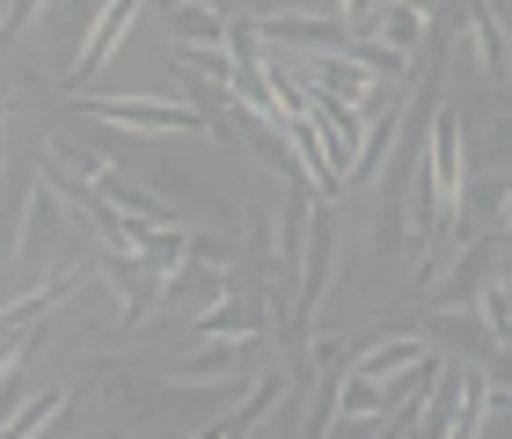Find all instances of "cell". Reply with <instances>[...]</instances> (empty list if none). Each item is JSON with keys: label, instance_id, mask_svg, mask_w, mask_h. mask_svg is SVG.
<instances>
[{"label": "cell", "instance_id": "cell-1", "mask_svg": "<svg viewBox=\"0 0 512 439\" xmlns=\"http://www.w3.org/2000/svg\"><path fill=\"white\" fill-rule=\"evenodd\" d=\"M96 125H132V132H205L198 110L183 103H154V96H118V103H81Z\"/></svg>", "mask_w": 512, "mask_h": 439}, {"label": "cell", "instance_id": "cell-2", "mask_svg": "<svg viewBox=\"0 0 512 439\" xmlns=\"http://www.w3.org/2000/svg\"><path fill=\"white\" fill-rule=\"evenodd\" d=\"M139 8H147V0H103V22H96V37L81 44V66H74L66 81H74V88H81V81H96V74H103V59L118 52V37L132 30V15H139Z\"/></svg>", "mask_w": 512, "mask_h": 439}, {"label": "cell", "instance_id": "cell-3", "mask_svg": "<svg viewBox=\"0 0 512 439\" xmlns=\"http://www.w3.org/2000/svg\"><path fill=\"white\" fill-rule=\"evenodd\" d=\"M169 37L183 52H220V44H235V30H227L205 0H169Z\"/></svg>", "mask_w": 512, "mask_h": 439}, {"label": "cell", "instance_id": "cell-4", "mask_svg": "<svg viewBox=\"0 0 512 439\" xmlns=\"http://www.w3.org/2000/svg\"><path fill=\"white\" fill-rule=\"evenodd\" d=\"M235 366H242V337H213L205 352L176 366V381H235Z\"/></svg>", "mask_w": 512, "mask_h": 439}, {"label": "cell", "instance_id": "cell-5", "mask_svg": "<svg viewBox=\"0 0 512 439\" xmlns=\"http://www.w3.org/2000/svg\"><path fill=\"white\" fill-rule=\"evenodd\" d=\"M374 30H381V44H388V52H403V59H410V44L425 37V8H410V0H388Z\"/></svg>", "mask_w": 512, "mask_h": 439}, {"label": "cell", "instance_id": "cell-6", "mask_svg": "<svg viewBox=\"0 0 512 439\" xmlns=\"http://www.w3.org/2000/svg\"><path fill=\"white\" fill-rule=\"evenodd\" d=\"M286 388H293V374H264V388H256V396H249L242 410H227L220 432H256V418H264V410H271L278 396H286Z\"/></svg>", "mask_w": 512, "mask_h": 439}, {"label": "cell", "instance_id": "cell-7", "mask_svg": "<svg viewBox=\"0 0 512 439\" xmlns=\"http://www.w3.org/2000/svg\"><path fill=\"white\" fill-rule=\"evenodd\" d=\"M256 330H264L256 300H227V315H198V337H256Z\"/></svg>", "mask_w": 512, "mask_h": 439}, {"label": "cell", "instance_id": "cell-8", "mask_svg": "<svg viewBox=\"0 0 512 439\" xmlns=\"http://www.w3.org/2000/svg\"><path fill=\"white\" fill-rule=\"evenodd\" d=\"M417 352H425L417 337H395V344H381V352H366V359H359V374H366V381H388L395 366H403V359H417Z\"/></svg>", "mask_w": 512, "mask_h": 439}, {"label": "cell", "instance_id": "cell-9", "mask_svg": "<svg viewBox=\"0 0 512 439\" xmlns=\"http://www.w3.org/2000/svg\"><path fill=\"white\" fill-rule=\"evenodd\" d=\"M483 322H491V330L512 344V279L505 286H491V293H483Z\"/></svg>", "mask_w": 512, "mask_h": 439}]
</instances>
